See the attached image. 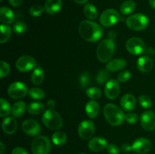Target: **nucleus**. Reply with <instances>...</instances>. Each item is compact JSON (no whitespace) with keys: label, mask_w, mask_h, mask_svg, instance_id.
<instances>
[{"label":"nucleus","mask_w":155,"mask_h":154,"mask_svg":"<svg viewBox=\"0 0 155 154\" xmlns=\"http://www.w3.org/2000/svg\"><path fill=\"white\" fill-rule=\"evenodd\" d=\"M79 33L83 39L89 42H95L103 35L102 28L97 23L91 21H83L79 25Z\"/></svg>","instance_id":"1"},{"label":"nucleus","mask_w":155,"mask_h":154,"mask_svg":"<svg viewBox=\"0 0 155 154\" xmlns=\"http://www.w3.org/2000/svg\"><path fill=\"white\" fill-rule=\"evenodd\" d=\"M106 120L113 126H119L125 120V115L120 107L113 104H107L104 107Z\"/></svg>","instance_id":"2"},{"label":"nucleus","mask_w":155,"mask_h":154,"mask_svg":"<svg viewBox=\"0 0 155 154\" xmlns=\"http://www.w3.org/2000/svg\"><path fill=\"white\" fill-rule=\"evenodd\" d=\"M115 50V43L114 39L107 38L101 41L96 50V55L99 61L102 63L109 62L113 57Z\"/></svg>","instance_id":"3"},{"label":"nucleus","mask_w":155,"mask_h":154,"mask_svg":"<svg viewBox=\"0 0 155 154\" xmlns=\"http://www.w3.org/2000/svg\"><path fill=\"white\" fill-rule=\"evenodd\" d=\"M42 121L45 127L54 131L60 129L63 125V121L60 115L51 109H48L43 113Z\"/></svg>","instance_id":"4"},{"label":"nucleus","mask_w":155,"mask_h":154,"mask_svg":"<svg viewBox=\"0 0 155 154\" xmlns=\"http://www.w3.org/2000/svg\"><path fill=\"white\" fill-rule=\"evenodd\" d=\"M149 20L144 14L138 13L130 15L126 21L127 27L134 31H142L146 29L148 26Z\"/></svg>","instance_id":"5"},{"label":"nucleus","mask_w":155,"mask_h":154,"mask_svg":"<svg viewBox=\"0 0 155 154\" xmlns=\"http://www.w3.org/2000/svg\"><path fill=\"white\" fill-rule=\"evenodd\" d=\"M31 149L33 154H48L51 149L49 139L44 135L35 137L32 143Z\"/></svg>","instance_id":"6"},{"label":"nucleus","mask_w":155,"mask_h":154,"mask_svg":"<svg viewBox=\"0 0 155 154\" xmlns=\"http://www.w3.org/2000/svg\"><path fill=\"white\" fill-rule=\"evenodd\" d=\"M120 19V14L114 9H107L101 13L100 16V23L105 27H110L117 24Z\"/></svg>","instance_id":"7"},{"label":"nucleus","mask_w":155,"mask_h":154,"mask_svg":"<svg viewBox=\"0 0 155 154\" xmlns=\"http://www.w3.org/2000/svg\"><path fill=\"white\" fill-rule=\"evenodd\" d=\"M146 45L143 40L138 37H133L129 39L126 42V48L132 54L139 55L145 52Z\"/></svg>","instance_id":"8"},{"label":"nucleus","mask_w":155,"mask_h":154,"mask_svg":"<svg viewBox=\"0 0 155 154\" xmlns=\"http://www.w3.org/2000/svg\"><path fill=\"white\" fill-rule=\"evenodd\" d=\"M28 91L27 85L21 82H12L8 88V94L13 99H21L24 98Z\"/></svg>","instance_id":"9"},{"label":"nucleus","mask_w":155,"mask_h":154,"mask_svg":"<svg viewBox=\"0 0 155 154\" xmlns=\"http://www.w3.org/2000/svg\"><path fill=\"white\" fill-rule=\"evenodd\" d=\"M36 67V62L33 57L24 55L19 57L16 61V68L21 72H29Z\"/></svg>","instance_id":"10"},{"label":"nucleus","mask_w":155,"mask_h":154,"mask_svg":"<svg viewBox=\"0 0 155 154\" xmlns=\"http://www.w3.org/2000/svg\"><path fill=\"white\" fill-rule=\"evenodd\" d=\"M78 134L84 140L92 138L95 134V125L93 122L90 120L83 121L78 127Z\"/></svg>","instance_id":"11"},{"label":"nucleus","mask_w":155,"mask_h":154,"mask_svg":"<svg viewBox=\"0 0 155 154\" xmlns=\"http://www.w3.org/2000/svg\"><path fill=\"white\" fill-rule=\"evenodd\" d=\"M141 125L144 130L151 131L155 128V114L151 110L144 112L140 118Z\"/></svg>","instance_id":"12"},{"label":"nucleus","mask_w":155,"mask_h":154,"mask_svg":"<svg viewBox=\"0 0 155 154\" xmlns=\"http://www.w3.org/2000/svg\"><path fill=\"white\" fill-rule=\"evenodd\" d=\"M151 147H152L151 142L148 139L144 137H139L136 139L132 144L133 150L139 154L147 153L151 150Z\"/></svg>","instance_id":"13"},{"label":"nucleus","mask_w":155,"mask_h":154,"mask_svg":"<svg viewBox=\"0 0 155 154\" xmlns=\"http://www.w3.org/2000/svg\"><path fill=\"white\" fill-rule=\"evenodd\" d=\"M120 91L119 82L116 79H110L104 87V95L108 99L114 100L117 98Z\"/></svg>","instance_id":"14"},{"label":"nucleus","mask_w":155,"mask_h":154,"mask_svg":"<svg viewBox=\"0 0 155 154\" xmlns=\"http://www.w3.org/2000/svg\"><path fill=\"white\" fill-rule=\"evenodd\" d=\"M23 131L30 136H36L41 131V126L39 123L33 119H26L21 125Z\"/></svg>","instance_id":"15"},{"label":"nucleus","mask_w":155,"mask_h":154,"mask_svg":"<svg viewBox=\"0 0 155 154\" xmlns=\"http://www.w3.org/2000/svg\"><path fill=\"white\" fill-rule=\"evenodd\" d=\"M107 146V140L104 137H92L89 140V143H88L89 149L95 152H101V151L104 150V149H106Z\"/></svg>","instance_id":"16"},{"label":"nucleus","mask_w":155,"mask_h":154,"mask_svg":"<svg viewBox=\"0 0 155 154\" xmlns=\"http://www.w3.org/2000/svg\"><path fill=\"white\" fill-rule=\"evenodd\" d=\"M120 106L126 111H132L136 108V98L132 94H126L121 98Z\"/></svg>","instance_id":"17"},{"label":"nucleus","mask_w":155,"mask_h":154,"mask_svg":"<svg viewBox=\"0 0 155 154\" xmlns=\"http://www.w3.org/2000/svg\"><path fill=\"white\" fill-rule=\"evenodd\" d=\"M2 127L5 133L12 134L18 129V122L15 117H7L2 121Z\"/></svg>","instance_id":"18"},{"label":"nucleus","mask_w":155,"mask_h":154,"mask_svg":"<svg viewBox=\"0 0 155 154\" xmlns=\"http://www.w3.org/2000/svg\"><path fill=\"white\" fill-rule=\"evenodd\" d=\"M153 63L152 59L148 56H142L137 60V68L142 72H148L152 69Z\"/></svg>","instance_id":"19"},{"label":"nucleus","mask_w":155,"mask_h":154,"mask_svg":"<svg viewBox=\"0 0 155 154\" xmlns=\"http://www.w3.org/2000/svg\"><path fill=\"white\" fill-rule=\"evenodd\" d=\"M62 0H46L45 2V11L49 14H54L61 9Z\"/></svg>","instance_id":"20"},{"label":"nucleus","mask_w":155,"mask_h":154,"mask_svg":"<svg viewBox=\"0 0 155 154\" xmlns=\"http://www.w3.org/2000/svg\"><path fill=\"white\" fill-rule=\"evenodd\" d=\"M127 66L126 60L122 58H117L110 60L106 65V69L110 72H117L124 69Z\"/></svg>","instance_id":"21"},{"label":"nucleus","mask_w":155,"mask_h":154,"mask_svg":"<svg viewBox=\"0 0 155 154\" xmlns=\"http://www.w3.org/2000/svg\"><path fill=\"white\" fill-rule=\"evenodd\" d=\"M100 112V105L95 100L89 101L86 105V113L90 119H95Z\"/></svg>","instance_id":"22"},{"label":"nucleus","mask_w":155,"mask_h":154,"mask_svg":"<svg viewBox=\"0 0 155 154\" xmlns=\"http://www.w3.org/2000/svg\"><path fill=\"white\" fill-rule=\"evenodd\" d=\"M15 20V14L12 9L8 7L0 8V21L4 24H10Z\"/></svg>","instance_id":"23"},{"label":"nucleus","mask_w":155,"mask_h":154,"mask_svg":"<svg viewBox=\"0 0 155 154\" xmlns=\"http://www.w3.org/2000/svg\"><path fill=\"white\" fill-rule=\"evenodd\" d=\"M26 108H27L26 104L22 101H18L14 104L12 108V113L13 117L19 118L22 116L25 113Z\"/></svg>","instance_id":"24"},{"label":"nucleus","mask_w":155,"mask_h":154,"mask_svg":"<svg viewBox=\"0 0 155 154\" xmlns=\"http://www.w3.org/2000/svg\"><path fill=\"white\" fill-rule=\"evenodd\" d=\"M44 80V71L41 67L38 66L34 69L31 75V81L34 85H39Z\"/></svg>","instance_id":"25"},{"label":"nucleus","mask_w":155,"mask_h":154,"mask_svg":"<svg viewBox=\"0 0 155 154\" xmlns=\"http://www.w3.org/2000/svg\"><path fill=\"white\" fill-rule=\"evenodd\" d=\"M83 12L84 14L86 15V18L89 20H95L98 17V11L95 8V5H93L91 3H87L85 5L84 8H83Z\"/></svg>","instance_id":"26"},{"label":"nucleus","mask_w":155,"mask_h":154,"mask_svg":"<svg viewBox=\"0 0 155 154\" xmlns=\"http://www.w3.org/2000/svg\"><path fill=\"white\" fill-rule=\"evenodd\" d=\"M51 140H52L53 143H54L55 145L61 146L66 143L67 140H68V136H67L66 133L64 131H57L52 134Z\"/></svg>","instance_id":"27"},{"label":"nucleus","mask_w":155,"mask_h":154,"mask_svg":"<svg viewBox=\"0 0 155 154\" xmlns=\"http://www.w3.org/2000/svg\"><path fill=\"white\" fill-rule=\"evenodd\" d=\"M136 3L133 0H127L124 2L120 6V12L124 15L130 14L136 10Z\"/></svg>","instance_id":"28"},{"label":"nucleus","mask_w":155,"mask_h":154,"mask_svg":"<svg viewBox=\"0 0 155 154\" xmlns=\"http://www.w3.org/2000/svg\"><path fill=\"white\" fill-rule=\"evenodd\" d=\"M44 105L41 102H33L27 107V111L32 115H39L44 111Z\"/></svg>","instance_id":"29"},{"label":"nucleus","mask_w":155,"mask_h":154,"mask_svg":"<svg viewBox=\"0 0 155 154\" xmlns=\"http://www.w3.org/2000/svg\"><path fill=\"white\" fill-rule=\"evenodd\" d=\"M0 30H1V37H0V42L2 44L5 43L12 36V28L7 24H2L0 26Z\"/></svg>","instance_id":"30"},{"label":"nucleus","mask_w":155,"mask_h":154,"mask_svg":"<svg viewBox=\"0 0 155 154\" xmlns=\"http://www.w3.org/2000/svg\"><path fill=\"white\" fill-rule=\"evenodd\" d=\"M12 112V107L8 101L4 98L0 99V116L5 117L8 116Z\"/></svg>","instance_id":"31"},{"label":"nucleus","mask_w":155,"mask_h":154,"mask_svg":"<svg viewBox=\"0 0 155 154\" xmlns=\"http://www.w3.org/2000/svg\"><path fill=\"white\" fill-rule=\"evenodd\" d=\"M28 95L30 98L34 100H42L45 98V91L39 88H32L29 90Z\"/></svg>","instance_id":"32"},{"label":"nucleus","mask_w":155,"mask_h":154,"mask_svg":"<svg viewBox=\"0 0 155 154\" xmlns=\"http://www.w3.org/2000/svg\"><path fill=\"white\" fill-rule=\"evenodd\" d=\"M91 82H92V79H91L90 75L88 72H83L80 75V79H79V82H80V87L83 89L89 88L88 87L90 85Z\"/></svg>","instance_id":"33"},{"label":"nucleus","mask_w":155,"mask_h":154,"mask_svg":"<svg viewBox=\"0 0 155 154\" xmlns=\"http://www.w3.org/2000/svg\"><path fill=\"white\" fill-rule=\"evenodd\" d=\"M110 73L107 69H101L96 75V81L98 84L104 85L109 81Z\"/></svg>","instance_id":"34"},{"label":"nucleus","mask_w":155,"mask_h":154,"mask_svg":"<svg viewBox=\"0 0 155 154\" xmlns=\"http://www.w3.org/2000/svg\"><path fill=\"white\" fill-rule=\"evenodd\" d=\"M86 94L88 98L92 100H98L101 97V91L98 88L90 87L86 90Z\"/></svg>","instance_id":"35"},{"label":"nucleus","mask_w":155,"mask_h":154,"mask_svg":"<svg viewBox=\"0 0 155 154\" xmlns=\"http://www.w3.org/2000/svg\"><path fill=\"white\" fill-rule=\"evenodd\" d=\"M139 104L142 106V107L145 109H149L152 106V102H151V98L146 95H141L139 98Z\"/></svg>","instance_id":"36"},{"label":"nucleus","mask_w":155,"mask_h":154,"mask_svg":"<svg viewBox=\"0 0 155 154\" xmlns=\"http://www.w3.org/2000/svg\"><path fill=\"white\" fill-rule=\"evenodd\" d=\"M27 24L22 21H17L13 25V30L17 34H23L27 30Z\"/></svg>","instance_id":"37"},{"label":"nucleus","mask_w":155,"mask_h":154,"mask_svg":"<svg viewBox=\"0 0 155 154\" xmlns=\"http://www.w3.org/2000/svg\"><path fill=\"white\" fill-rule=\"evenodd\" d=\"M45 8L40 5H34L30 8V14L33 17H39L43 13Z\"/></svg>","instance_id":"38"},{"label":"nucleus","mask_w":155,"mask_h":154,"mask_svg":"<svg viewBox=\"0 0 155 154\" xmlns=\"http://www.w3.org/2000/svg\"><path fill=\"white\" fill-rule=\"evenodd\" d=\"M10 70L11 68L8 63L4 60H2L0 63V77L4 78V77L7 76L10 72Z\"/></svg>","instance_id":"39"},{"label":"nucleus","mask_w":155,"mask_h":154,"mask_svg":"<svg viewBox=\"0 0 155 154\" xmlns=\"http://www.w3.org/2000/svg\"><path fill=\"white\" fill-rule=\"evenodd\" d=\"M130 78H131V73L129 70L122 71L118 74L117 76L118 82H126L129 81Z\"/></svg>","instance_id":"40"},{"label":"nucleus","mask_w":155,"mask_h":154,"mask_svg":"<svg viewBox=\"0 0 155 154\" xmlns=\"http://www.w3.org/2000/svg\"><path fill=\"white\" fill-rule=\"evenodd\" d=\"M125 120L130 124H135L139 121V116L134 113H127L125 116Z\"/></svg>","instance_id":"41"},{"label":"nucleus","mask_w":155,"mask_h":154,"mask_svg":"<svg viewBox=\"0 0 155 154\" xmlns=\"http://www.w3.org/2000/svg\"><path fill=\"white\" fill-rule=\"evenodd\" d=\"M107 152L109 154H120V149L119 148V146H117V145L114 144V143H110V144H107Z\"/></svg>","instance_id":"42"},{"label":"nucleus","mask_w":155,"mask_h":154,"mask_svg":"<svg viewBox=\"0 0 155 154\" xmlns=\"http://www.w3.org/2000/svg\"><path fill=\"white\" fill-rule=\"evenodd\" d=\"M12 154H28L27 153V150L25 149H24L23 147H15V149L12 150Z\"/></svg>","instance_id":"43"},{"label":"nucleus","mask_w":155,"mask_h":154,"mask_svg":"<svg viewBox=\"0 0 155 154\" xmlns=\"http://www.w3.org/2000/svg\"><path fill=\"white\" fill-rule=\"evenodd\" d=\"M23 1L24 0H8L10 5L13 6V7H18V6H19L23 2Z\"/></svg>","instance_id":"44"},{"label":"nucleus","mask_w":155,"mask_h":154,"mask_svg":"<svg viewBox=\"0 0 155 154\" xmlns=\"http://www.w3.org/2000/svg\"><path fill=\"white\" fill-rule=\"evenodd\" d=\"M121 149H122L124 152H130V150H132L133 149H132V146L129 145L128 143H124V144L122 145V146H121Z\"/></svg>","instance_id":"45"},{"label":"nucleus","mask_w":155,"mask_h":154,"mask_svg":"<svg viewBox=\"0 0 155 154\" xmlns=\"http://www.w3.org/2000/svg\"><path fill=\"white\" fill-rule=\"evenodd\" d=\"M145 54H146V56H153L154 54L155 53V51L154 49H153L152 48H146V49H145Z\"/></svg>","instance_id":"46"},{"label":"nucleus","mask_w":155,"mask_h":154,"mask_svg":"<svg viewBox=\"0 0 155 154\" xmlns=\"http://www.w3.org/2000/svg\"><path fill=\"white\" fill-rule=\"evenodd\" d=\"M55 105H56L55 102H54V101H53V100H49V101L47 102V106H48V108L51 109V110L55 107Z\"/></svg>","instance_id":"47"},{"label":"nucleus","mask_w":155,"mask_h":154,"mask_svg":"<svg viewBox=\"0 0 155 154\" xmlns=\"http://www.w3.org/2000/svg\"><path fill=\"white\" fill-rule=\"evenodd\" d=\"M115 37H116V33H115L114 31H111V32H110V33H109L108 38L114 39Z\"/></svg>","instance_id":"48"},{"label":"nucleus","mask_w":155,"mask_h":154,"mask_svg":"<svg viewBox=\"0 0 155 154\" xmlns=\"http://www.w3.org/2000/svg\"><path fill=\"white\" fill-rule=\"evenodd\" d=\"M76 3L77 4H80V5H83V4H86V2H88V0H74Z\"/></svg>","instance_id":"49"},{"label":"nucleus","mask_w":155,"mask_h":154,"mask_svg":"<svg viewBox=\"0 0 155 154\" xmlns=\"http://www.w3.org/2000/svg\"><path fill=\"white\" fill-rule=\"evenodd\" d=\"M0 147H1L0 154H3L4 153V151H5V146H4V144H3L2 142H0Z\"/></svg>","instance_id":"50"},{"label":"nucleus","mask_w":155,"mask_h":154,"mask_svg":"<svg viewBox=\"0 0 155 154\" xmlns=\"http://www.w3.org/2000/svg\"><path fill=\"white\" fill-rule=\"evenodd\" d=\"M149 4L153 8L155 9V0H149Z\"/></svg>","instance_id":"51"},{"label":"nucleus","mask_w":155,"mask_h":154,"mask_svg":"<svg viewBox=\"0 0 155 154\" xmlns=\"http://www.w3.org/2000/svg\"><path fill=\"white\" fill-rule=\"evenodd\" d=\"M80 154H85V153H80Z\"/></svg>","instance_id":"52"}]
</instances>
